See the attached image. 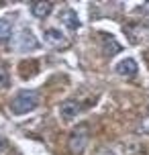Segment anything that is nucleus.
<instances>
[{
    "label": "nucleus",
    "instance_id": "nucleus-13",
    "mask_svg": "<svg viewBox=\"0 0 149 155\" xmlns=\"http://www.w3.org/2000/svg\"><path fill=\"white\" fill-rule=\"evenodd\" d=\"M139 131H141V133H149V120H143V124H141Z\"/></svg>",
    "mask_w": 149,
    "mask_h": 155
},
{
    "label": "nucleus",
    "instance_id": "nucleus-6",
    "mask_svg": "<svg viewBox=\"0 0 149 155\" xmlns=\"http://www.w3.org/2000/svg\"><path fill=\"white\" fill-rule=\"evenodd\" d=\"M59 18H61V23L70 29V31H78L80 29V18H78V12H74L71 8H68V10H63L61 15H59Z\"/></svg>",
    "mask_w": 149,
    "mask_h": 155
},
{
    "label": "nucleus",
    "instance_id": "nucleus-4",
    "mask_svg": "<svg viewBox=\"0 0 149 155\" xmlns=\"http://www.w3.org/2000/svg\"><path fill=\"white\" fill-rule=\"evenodd\" d=\"M80 110H82V106H80L78 102L65 100V102H61V106H59V114H61L63 120H71V118H76V116L80 114Z\"/></svg>",
    "mask_w": 149,
    "mask_h": 155
},
{
    "label": "nucleus",
    "instance_id": "nucleus-14",
    "mask_svg": "<svg viewBox=\"0 0 149 155\" xmlns=\"http://www.w3.org/2000/svg\"><path fill=\"white\" fill-rule=\"evenodd\" d=\"M4 147H6V145H4V141L0 139V153H2V149H4Z\"/></svg>",
    "mask_w": 149,
    "mask_h": 155
},
{
    "label": "nucleus",
    "instance_id": "nucleus-10",
    "mask_svg": "<svg viewBox=\"0 0 149 155\" xmlns=\"http://www.w3.org/2000/svg\"><path fill=\"white\" fill-rule=\"evenodd\" d=\"M104 49H106V53L114 55V53H118V51H121V45H118L114 39H110V41H106V47H104Z\"/></svg>",
    "mask_w": 149,
    "mask_h": 155
},
{
    "label": "nucleus",
    "instance_id": "nucleus-2",
    "mask_svg": "<svg viewBox=\"0 0 149 155\" xmlns=\"http://www.w3.org/2000/svg\"><path fill=\"white\" fill-rule=\"evenodd\" d=\"M68 143H70V151L74 155L84 153L86 143H88V129H86V127H82V129H78V131H74Z\"/></svg>",
    "mask_w": 149,
    "mask_h": 155
},
{
    "label": "nucleus",
    "instance_id": "nucleus-11",
    "mask_svg": "<svg viewBox=\"0 0 149 155\" xmlns=\"http://www.w3.org/2000/svg\"><path fill=\"white\" fill-rule=\"evenodd\" d=\"M10 86V78H8V71L4 68H0V90H4Z\"/></svg>",
    "mask_w": 149,
    "mask_h": 155
},
{
    "label": "nucleus",
    "instance_id": "nucleus-8",
    "mask_svg": "<svg viewBox=\"0 0 149 155\" xmlns=\"http://www.w3.org/2000/svg\"><path fill=\"white\" fill-rule=\"evenodd\" d=\"M51 8H53L51 2H33L31 4V12L37 16V18H45V16H49Z\"/></svg>",
    "mask_w": 149,
    "mask_h": 155
},
{
    "label": "nucleus",
    "instance_id": "nucleus-1",
    "mask_svg": "<svg viewBox=\"0 0 149 155\" xmlns=\"http://www.w3.org/2000/svg\"><path fill=\"white\" fill-rule=\"evenodd\" d=\"M37 104H39L37 92H33V90H23V92H18L15 98H12L10 110H12L15 114H27V112H31V110L37 108Z\"/></svg>",
    "mask_w": 149,
    "mask_h": 155
},
{
    "label": "nucleus",
    "instance_id": "nucleus-5",
    "mask_svg": "<svg viewBox=\"0 0 149 155\" xmlns=\"http://www.w3.org/2000/svg\"><path fill=\"white\" fill-rule=\"evenodd\" d=\"M137 71H139V68H137V61L135 59H123V61H118L117 63V74H121V76H125V78H133L137 76Z\"/></svg>",
    "mask_w": 149,
    "mask_h": 155
},
{
    "label": "nucleus",
    "instance_id": "nucleus-7",
    "mask_svg": "<svg viewBox=\"0 0 149 155\" xmlns=\"http://www.w3.org/2000/svg\"><path fill=\"white\" fill-rule=\"evenodd\" d=\"M18 45H21V51H33V49H37V41L33 37V33L29 31H21L18 35Z\"/></svg>",
    "mask_w": 149,
    "mask_h": 155
},
{
    "label": "nucleus",
    "instance_id": "nucleus-3",
    "mask_svg": "<svg viewBox=\"0 0 149 155\" xmlns=\"http://www.w3.org/2000/svg\"><path fill=\"white\" fill-rule=\"evenodd\" d=\"M43 39H45V43L49 47H55V49H63V47L68 45V39L63 37V33L59 29H45Z\"/></svg>",
    "mask_w": 149,
    "mask_h": 155
},
{
    "label": "nucleus",
    "instance_id": "nucleus-15",
    "mask_svg": "<svg viewBox=\"0 0 149 155\" xmlns=\"http://www.w3.org/2000/svg\"><path fill=\"white\" fill-rule=\"evenodd\" d=\"M100 155H114V153H112V151H102Z\"/></svg>",
    "mask_w": 149,
    "mask_h": 155
},
{
    "label": "nucleus",
    "instance_id": "nucleus-9",
    "mask_svg": "<svg viewBox=\"0 0 149 155\" xmlns=\"http://www.w3.org/2000/svg\"><path fill=\"white\" fill-rule=\"evenodd\" d=\"M10 33H12V27L6 21H0V41H8L10 39Z\"/></svg>",
    "mask_w": 149,
    "mask_h": 155
},
{
    "label": "nucleus",
    "instance_id": "nucleus-12",
    "mask_svg": "<svg viewBox=\"0 0 149 155\" xmlns=\"http://www.w3.org/2000/svg\"><path fill=\"white\" fill-rule=\"evenodd\" d=\"M141 15H149V2H145V4H141Z\"/></svg>",
    "mask_w": 149,
    "mask_h": 155
}]
</instances>
